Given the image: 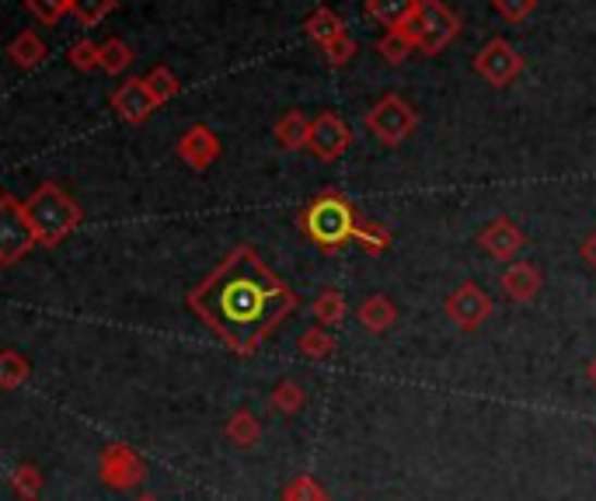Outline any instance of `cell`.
Segmentation results:
<instances>
[{"mask_svg": "<svg viewBox=\"0 0 596 501\" xmlns=\"http://www.w3.org/2000/svg\"><path fill=\"white\" fill-rule=\"evenodd\" d=\"M223 436L231 445H238V450H252V445H258V439H261V421L252 415L248 407H238L234 415L227 418Z\"/></svg>", "mask_w": 596, "mask_h": 501, "instance_id": "obj_17", "label": "cell"}, {"mask_svg": "<svg viewBox=\"0 0 596 501\" xmlns=\"http://www.w3.org/2000/svg\"><path fill=\"white\" fill-rule=\"evenodd\" d=\"M133 501H161V498H157V494H136Z\"/></svg>", "mask_w": 596, "mask_h": 501, "instance_id": "obj_38", "label": "cell"}, {"mask_svg": "<svg viewBox=\"0 0 596 501\" xmlns=\"http://www.w3.org/2000/svg\"><path fill=\"white\" fill-rule=\"evenodd\" d=\"M32 380V363L25 359L17 349H4L0 352V387L4 390H17Z\"/></svg>", "mask_w": 596, "mask_h": 501, "instance_id": "obj_24", "label": "cell"}, {"mask_svg": "<svg viewBox=\"0 0 596 501\" xmlns=\"http://www.w3.org/2000/svg\"><path fill=\"white\" fill-rule=\"evenodd\" d=\"M70 63H74L77 70H98L101 66V46H95V42H87V39H81V42H74L70 46Z\"/></svg>", "mask_w": 596, "mask_h": 501, "instance_id": "obj_33", "label": "cell"}, {"mask_svg": "<svg viewBox=\"0 0 596 501\" xmlns=\"http://www.w3.org/2000/svg\"><path fill=\"white\" fill-rule=\"evenodd\" d=\"M492 310H496L492 296H488L482 285H475V282H461L458 290L450 293V300H447V317L461 331H478L485 320L492 317Z\"/></svg>", "mask_w": 596, "mask_h": 501, "instance_id": "obj_8", "label": "cell"}, {"mask_svg": "<svg viewBox=\"0 0 596 501\" xmlns=\"http://www.w3.org/2000/svg\"><path fill=\"white\" fill-rule=\"evenodd\" d=\"M418 0H366V11H370L374 22H380L384 28H401L412 17Z\"/></svg>", "mask_w": 596, "mask_h": 501, "instance_id": "obj_23", "label": "cell"}, {"mask_svg": "<svg viewBox=\"0 0 596 501\" xmlns=\"http://www.w3.org/2000/svg\"><path fill=\"white\" fill-rule=\"evenodd\" d=\"M311 314H314V320H318L321 328H328V331H336L342 320L349 317V303H345V296L336 290V285H325V290L314 296V303H311Z\"/></svg>", "mask_w": 596, "mask_h": 501, "instance_id": "obj_16", "label": "cell"}, {"mask_svg": "<svg viewBox=\"0 0 596 501\" xmlns=\"http://www.w3.org/2000/svg\"><path fill=\"white\" fill-rule=\"evenodd\" d=\"M418 125V112L401 95H384L370 112H366V130H370L380 143L398 147L401 139H409Z\"/></svg>", "mask_w": 596, "mask_h": 501, "instance_id": "obj_5", "label": "cell"}, {"mask_svg": "<svg viewBox=\"0 0 596 501\" xmlns=\"http://www.w3.org/2000/svg\"><path fill=\"white\" fill-rule=\"evenodd\" d=\"M336 349H339V342H336V334H331L328 328H307L301 338H296V352L304 355V359H311V363H325V359H331L336 355Z\"/></svg>", "mask_w": 596, "mask_h": 501, "instance_id": "obj_20", "label": "cell"}, {"mask_svg": "<svg viewBox=\"0 0 596 501\" xmlns=\"http://www.w3.org/2000/svg\"><path fill=\"white\" fill-rule=\"evenodd\" d=\"M356 227H360L356 209L339 188L318 192L301 212V230L321 250H339L349 241H356Z\"/></svg>", "mask_w": 596, "mask_h": 501, "instance_id": "obj_2", "label": "cell"}, {"mask_svg": "<svg viewBox=\"0 0 596 501\" xmlns=\"http://www.w3.org/2000/svg\"><path fill=\"white\" fill-rule=\"evenodd\" d=\"M8 57H11L14 66L35 70V66H39V63L46 60V42H42L35 32H22V35H14V39H11Z\"/></svg>", "mask_w": 596, "mask_h": 501, "instance_id": "obj_22", "label": "cell"}, {"mask_svg": "<svg viewBox=\"0 0 596 501\" xmlns=\"http://www.w3.org/2000/svg\"><path fill=\"white\" fill-rule=\"evenodd\" d=\"M475 70L478 74L492 84V87H506V84H513L520 77V70H523V57L520 52L506 42V39H492L488 42L478 57H475Z\"/></svg>", "mask_w": 596, "mask_h": 501, "instance_id": "obj_10", "label": "cell"}, {"mask_svg": "<svg viewBox=\"0 0 596 501\" xmlns=\"http://www.w3.org/2000/svg\"><path fill=\"white\" fill-rule=\"evenodd\" d=\"M112 11H115V0H74V4H70V14H74L77 25L84 28H95L101 17Z\"/></svg>", "mask_w": 596, "mask_h": 501, "instance_id": "obj_29", "label": "cell"}, {"mask_svg": "<svg viewBox=\"0 0 596 501\" xmlns=\"http://www.w3.org/2000/svg\"><path fill=\"white\" fill-rule=\"evenodd\" d=\"M412 49H415V42L405 35V28H391V32H384L380 39H377V52L388 63H405L409 57H412Z\"/></svg>", "mask_w": 596, "mask_h": 501, "instance_id": "obj_26", "label": "cell"}, {"mask_svg": "<svg viewBox=\"0 0 596 501\" xmlns=\"http://www.w3.org/2000/svg\"><path fill=\"white\" fill-rule=\"evenodd\" d=\"M32 501H39V498H32Z\"/></svg>", "mask_w": 596, "mask_h": 501, "instance_id": "obj_39", "label": "cell"}, {"mask_svg": "<svg viewBox=\"0 0 596 501\" xmlns=\"http://www.w3.org/2000/svg\"><path fill=\"white\" fill-rule=\"evenodd\" d=\"M583 258H586V265H593V268H596V230H593V234L583 241Z\"/></svg>", "mask_w": 596, "mask_h": 501, "instance_id": "obj_36", "label": "cell"}, {"mask_svg": "<svg viewBox=\"0 0 596 501\" xmlns=\"http://www.w3.org/2000/svg\"><path fill=\"white\" fill-rule=\"evenodd\" d=\"M304 404H307V390L296 383L293 376H283L269 393V411H276V415H283V418L301 415Z\"/></svg>", "mask_w": 596, "mask_h": 501, "instance_id": "obj_18", "label": "cell"}, {"mask_svg": "<svg viewBox=\"0 0 596 501\" xmlns=\"http://www.w3.org/2000/svg\"><path fill=\"white\" fill-rule=\"evenodd\" d=\"M304 32H307V39L311 42H318V46H328V42H336L339 35H345V22L342 17L331 11V8H318L314 11L307 22H304Z\"/></svg>", "mask_w": 596, "mask_h": 501, "instance_id": "obj_19", "label": "cell"}, {"mask_svg": "<svg viewBox=\"0 0 596 501\" xmlns=\"http://www.w3.org/2000/svg\"><path fill=\"white\" fill-rule=\"evenodd\" d=\"M356 244L370 258H377V255H384V250L391 247V234L380 223H374V220H360V227H356Z\"/></svg>", "mask_w": 596, "mask_h": 501, "instance_id": "obj_28", "label": "cell"}, {"mask_svg": "<svg viewBox=\"0 0 596 501\" xmlns=\"http://www.w3.org/2000/svg\"><path fill=\"white\" fill-rule=\"evenodd\" d=\"M188 310L234 355H255L296 310V293L255 247H234L188 293Z\"/></svg>", "mask_w": 596, "mask_h": 501, "instance_id": "obj_1", "label": "cell"}, {"mask_svg": "<svg viewBox=\"0 0 596 501\" xmlns=\"http://www.w3.org/2000/svg\"><path fill=\"white\" fill-rule=\"evenodd\" d=\"M401 28H405V35L423 57H436L461 35V17L443 0H418L412 17Z\"/></svg>", "mask_w": 596, "mask_h": 501, "instance_id": "obj_4", "label": "cell"}, {"mask_svg": "<svg viewBox=\"0 0 596 501\" xmlns=\"http://www.w3.org/2000/svg\"><path fill=\"white\" fill-rule=\"evenodd\" d=\"M11 491L17 494V501H32L39 498L42 491V474L35 463H17V467L11 471Z\"/></svg>", "mask_w": 596, "mask_h": 501, "instance_id": "obj_27", "label": "cell"}, {"mask_svg": "<svg viewBox=\"0 0 596 501\" xmlns=\"http://www.w3.org/2000/svg\"><path fill=\"white\" fill-rule=\"evenodd\" d=\"M144 81H147V87H150V95L157 98V105H165L168 98L179 95V77H174L168 66H154Z\"/></svg>", "mask_w": 596, "mask_h": 501, "instance_id": "obj_31", "label": "cell"}, {"mask_svg": "<svg viewBox=\"0 0 596 501\" xmlns=\"http://www.w3.org/2000/svg\"><path fill=\"white\" fill-rule=\"evenodd\" d=\"M39 244L32 234L25 203H17L14 195H0V265L11 268L22 261L28 250Z\"/></svg>", "mask_w": 596, "mask_h": 501, "instance_id": "obj_6", "label": "cell"}, {"mask_svg": "<svg viewBox=\"0 0 596 501\" xmlns=\"http://www.w3.org/2000/svg\"><path fill=\"white\" fill-rule=\"evenodd\" d=\"M276 139H279V147L283 150H304L307 147V139H311V122L304 112H287L283 119L276 122Z\"/></svg>", "mask_w": 596, "mask_h": 501, "instance_id": "obj_21", "label": "cell"}, {"mask_svg": "<svg viewBox=\"0 0 596 501\" xmlns=\"http://www.w3.org/2000/svg\"><path fill=\"white\" fill-rule=\"evenodd\" d=\"M25 212H28L32 234L39 241V247L63 244L81 227V217H84L81 206L70 199L57 182H42L35 188L25 203Z\"/></svg>", "mask_w": 596, "mask_h": 501, "instance_id": "obj_3", "label": "cell"}, {"mask_svg": "<svg viewBox=\"0 0 596 501\" xmlns=\"http://www.w3.org/2000/svg\"><path fill=\"white\" fill-rule=\"evenodd\" d=\"M133 63V49L130 42H122V39H109V42H101V70H109V74H122Z\"/></svg>", "mask_w": 596, "mask_h": 501, "instance_id": "obj_30", "label": "cell"}, {"mask_svg": "<svg viewBox=\"0 0 596 501\" xmlns=\"http://www.w3.org/2000/svg\"><path fill=\"white\" fill-rule=\"evenodd\" d=\"M321 52H325L328 66H345V63H353V57H356V42L349 39V35H339L336 42L321 46Z\"/></svg>", "mask_w": 596, "mask_h": 501, "instance_id": "obj_34", "label": "cell"}, {"mask_svg": "<svg viewBox=\"0 0 596 501\" xmlns=\"http://www.w3.org/2000/svg\"><path fill=\"white\" fill-rule=\"evenodd\" d=\"M586 372H589V383L596 387V355H593V363H589V369H586Z\"/></svg>", "mask_w": 596, "mask_h": 501, "instance_id": "obj_37", "label": "cell"}, {"mask_svg": "<svg viewBox=\"0 0 596 501\" xmlns=\"http://www.w3.org/2000/svg\"><path fill=\"white\" fill-rule=\"evenodd\" d=\"M499 282H502V293L513 303H531L540 293V285H545V276H540V268L531 261H513Z\"/></svg>", "mask_w": 596, "mask_h": 501, "instance_id": "obj_14", "label": "cell"}, {"mask_svg": "<svg viewBox=\"0 0 596 501\" xmlns=\"http://www.w3.org/2000/svg\"><path fill=\"white\" fill-rule=\"evenodd\" d=\"M523 244H527L523 230L513 220H506V217L492 220L478 234V247L485 250L488 258H496V261H513L520 250H523Z\"/></svg>", "mask_w": 596, "mask_h": 501, "instance_id": "obj_11", "label": "cell"}, {"mask_svg": "<svg viewBox=\"0 0 596 501\" xmlns=\"http://www.w3.org/2000/svg\"><path fill=\"white\" fill-rule=\"evenodd\" d=\"M356 320H360V328H366L370 334H384V331H391L398 325V307H394L391 296L374 293L356 307Z\"/></svg>", "mask_w": 596, "mask_h": 501, "instance_id": "obj_15", "label": "cell"}, {"mask_svg": "<svg viewBox=\"0 0 596 501\" xmlns=\"http://www.w3.org/2000/svg\"><path fill=\"white\" fill-rule=\"evenodd\" d=\"M279 501H328V491L318 477L296 474L293 480H287V488L279 491Z\"/></svg>", "mask_w": 596, "mask_h": 501, "instance_id": "obj_25", "label": "cell"}, {"mask_svg": "<svg viewBox=\"0 0 596 501\" xmlns=\"http://www.w3.org/2000/svg\"><path fill=\"white\" fill-rule=\"evenodd\" d=\"M179 157L185 160V164H188L192 171H206V168L220 157V139H217V133L209 130V125L196 122V125H192V130L179 139Z\"/></svg>", "mask_w": 596, "mask_h": 501, "instance_id": "obj_13", "label": "cell"}, {"mask_svg": "<svg viewBox=\"0 0 596 501\" xmlns=\"http://www.w3.org/2000/svg\"><path fill=\"white\" fill-rule=\"evenodd\" d=\"M496 11L506 17V22H523V17H531L537 0H492Z\"/></svg>", "mask_w": 596, "mask_h": 501, "instance_id": "obj_35", "label": "cell"}, {"mask_svg": "<svg viewBox=\"0 0 596 501\" xmlns=\"http://www.w3.org/2000/svg\"><path fill=\"white\" fill-rule=\"evenodd\" d=\"M74 0H25V11L32 17H39L42 25H57L63 14H70Z\"/></svg>", "mask_w": 596, "mask_h": 501, "instance_id": "obj_32", "label": "cell"}, {"mask_svg": "<svg viewBox=\"0 0 596 501\" xmlns=\"http://www.w3.org/2000/svg\"><path fill=\"white\" fill-rule=\"evenodd\" d=\"M349 147H353V130H349L342 115L321 112L318 119H311L307 150L318 160H328V164H331V160H339Z\"/></svg>", "mask_w": 596, "mask_h": 501, "instance_id": "obj_9", "label": "cell"}, {"mask_svg": "<svg viewBox=\"0 0 596 501\" xmlns=\"http://www.w3.org/2000/svg\"><path fill=\"white\" fill-rule=\"evenodd\" d=\"M98 474H101V485L105 488H115V491H133L144 485L147 467L126 442H109L98 456Z\"/></svg>", "mask_w": 596, "mask_h": 501, "instance_id": "obj_7", "label": "cell"}, {"mask_svg": "<svg viewBox=\"0 0 596 501\" xmlns=\"http://www.w3.org/2000/svg\"><path fill=\"white\" fill-rule=\"evenodd\" d=\"M112 109L119 112V119H126V122L139 125V122H147V119L154 115L157 98L150 95L147 81L133 77V81H126V84H119V87H115V95H112Z\"/></svg>", "mask_w": 596, "mask_h": 501, "instance_id": "obj_12", "label": "cell"}]
</instances>
